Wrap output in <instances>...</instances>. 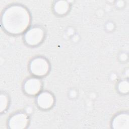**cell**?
Instances as JSON below:
<instances>
[{
	"instance_id": "52a82bcc",
	"label": "cell",
	"mask_w": 129,
	"mask_h": 129,
	"mask_svg": "<svg viewBox=\"0 0 129 129\" xmlns=\"http://www.w3.org/2000/svg\"><path fill=\"white\" fill-rule=\"evenodd\" d=\"M37 102L40 108L42 109H48L53 105L54 98L50 93L43 92L38 96Z\"/></svg>"
},
{
	"instance_id": "8992f818",
	"label": "cell",
	"mask_w": 129,
	"mask_h": 129,
	"mask_svg": "<svg viewBox=\"0 0 129 129\" xmlns=\"http://www.w3.org/2000/svg\"><path fill=\"white\" fill-rule=\"evenodd\" d=\"M112 126L114 128L128 129L129 128V115L126 113H121L113 119Z\"/></svg>"
},
{
	"instance_id": "277c9868",
	"label": "cell",
	"mask_w": 129,
	"mask_h": 129,
	"mask_svg": "<svg viewBox=\"0 0 129 129\" xmlns=\"http://www.w3.org/2000/svg\"><path fill=\"white\" fill-rule=\"evenodd\" d=\"M28 123L27 115L23 113H18L13 115L10 119L9 125L13 129H22L25 128Z\"/></svg>"
},
{
	"instance_id": "5b68a950",
	"label": "cell",
	"mask_w": 129,
	"mask_h": 129,
	"mask_svg": "<svg viewBox=\"0 0 129 129\" xmlns=\"http://www.w3.org/2000/svg\"><path fill=\"white\" fill-rule=\"evenodd\" d=\"M25 92L30 95L37 94L41 90V83L39 79L32 78L27 80L24 86Z\"/></svg>"
},
{
	"instance_id": "6da1fadb",
	"label": "cell",
	"mask_w": 129,
	"mask_h": 129,
	"mask_svg": "<svg viewBox=\"0 0 129 129\" xmlns=\"http://www.w3.org/2000/svg\"><path fill=\"white\" fill-rule=\"evenodd\" d=\"M30 23V16L27 10L20 5H13L7 8L2 18L4 29L13 34L24 32Z\"/></svg>"
},
{
	"instance_id": "ba28073f",
	"label": "cell",
	"mask_w": 129,
	"mask_h": 129,
	"mask_svg": "<svg viewBox=\"0 0 129 129\" xmlns=\"http://www.w3.org/2000/svg\"><path fill=\"white\" fill-rule=\"evenodd\" d=\"M69 9V5L67 2L60 1L56 2L54 6L55 12L59 15L65 14Z\"/></svg>"
},
{
	"instance_id": "7a4b0ae2",
	"label": "cell",
	"mask_w": 129,
	"mask_h": 129,
	"mask_svg": "<svg viewBox=\"0 0 129 129\" xmlns=\"http://www.w3.org/2000/svg\"><path fill=\"white\" fill-rule=\"evenodd\" d=\"M49 69L48 61L42 57H36L33 59L30 64L31 73L36 76H43L47 74Z\"/></svg>"
},
{
	"instance_id": "3957f363",
	"label": "cell",
	"mask_w": 129,
	"mask_h": 129,
	"mask_svg": "<svg viewBox=\"0 0 129 129\" xmlns=\"http://www.w3.org/2000/svg\"><path fill=\"white\" fill-rule=\"evenodd\" d=\"M44 31L39 27H34L28 30L25 33L24 39L26 42L30 45H37L44 38Z\"/></svg>"
},
{
	"instance_id": "9c48e42d",
	"label": "cell",
	"mask_w": 129,
	"mask_h": 129,
	"mask_svg": "<svg viewBox=\"0 0 129 129\" xmlns=\"http://www.w3.org/2000/svg\"><path fill=\"white\" fill-rule=\"evenodd\" d=\"M118 88L120 92L122 93H127L129 90L128 82L127 81H121L118 84Z\"/></svg>"
},
{
	"instance_id": "30bf717a",
	"label": "cell",
	"mask_w": 129,
	"mask_h": 129,
	"mask_svg": "<svg viewBox=\"0 0 129 129\" xmlns=\"http://www.w3.org/2000/svg\"><path fill=\"white\" fill-rule=\"evenodd\" d=\"M8 104V98L5 95L2 94L1 95V111H3L5 110Z\"/></svg>"
}]
</instances>
